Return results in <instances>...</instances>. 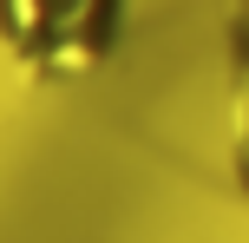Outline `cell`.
<instances>
[{
  "label": "cell",
  "mask_w": 249,
  "mask_h": 243,
  "mask_svg": "<svg viewBox=\"0 0 249 243\" xmlns=\"http://www.w3.org/2000/svg\"><path fill=\"white\" fill-rule=\"evenodd\" d=\"M131 33V0H0V59L33 86L105 73Z\"/></svg>",
  "instance_id": "obj_1"
},
{
  "label": "cell",
  "mask_w": 249,
  "mask_h": 243,
  "mask_svg": "<svg viewBox=\"0 0 249 243\" xmlns=\"http://www.w3.org/2000/svg\"><path fill=\"white\" fill-rule=\"evenodd\" d=\"M223 73H230V184L249 210V0H230Z\"/></svg>",
  "instance_id": "obj_2"
}]
</instances>
